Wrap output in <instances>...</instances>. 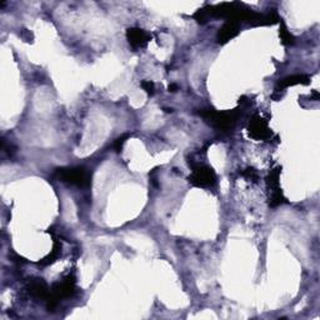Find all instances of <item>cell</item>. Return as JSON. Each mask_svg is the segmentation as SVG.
Here are the masks:
<instances>
[{
	"label": "cell",
	"mask_w": 320,
	"mask_h": 320,
	"mask_svg": "<svg viewBox=\"0 0 320 320\" xmlns=\"http://www.w3.org/2000/svg\"><path fill=\"white\" fill-rule=\"evenodd\" d=\"M129 138V134H124V135H121L120 138H118L115 140V144H114V146H115V150L118 151V153H120L121 149H123V145L125 144L126 139Z\"/></svg>",
	"instance_id": "obj_15"
},
{
	"label": "cell",
	"mask_w": 320,
	"mask_h": 320,
	"mask_svg": "<svg viewBox=\"0 0 320 320\" xmlns=\"http://www.w3.org/2000/svg\"><path fill=\"white\" fill-rule=\"evenodd\" d=\"M126 39H128L131 47L139 49V48H144L148 44L149 40L151 39V35L144 32L140 28H129L126 30Z\"/></svg>",
	"instance_id": "obj_6"
},
{
	"label": "cell",
	"mask_w": 320,
	"mask_h": 320,
	"mask_svg": "<svg viewBox=\"0 0 320 320\" xmlns=\"http://www.w3.org/2000/svg\"><path fill=\"white\" fill-rule=\"evenodd\" d=\"M248 134L255 140H269L273 135L265 119L260 115H254L248 124Z\"/></svg>",
	"instance_id": "obj_4"
},
{
	"label": "cell",
	"mask_w": 320,
	"mask_h": 320,
	"mask_svg": "<svg viewBox=\"0 0 320 320\" xmlns=\"http://www.w3.org/2000/svg\"><path fill=\"white\" fill-rule=\"evenodd\" d=\"M55 177L63 183L77 185V187H88L91 183V177L84 168H60L55 173Z\"/></svg>",
	"instance_id": "obj_2"
},
{
	"label": "cell",
	"mask_w": 320,
	"mask_h": 320,
	"mask_svg": "<svg viewBox=\"0 0 320 320\" xmlns=\"http://www.w3.org/2000/svg\"><path fill=\"white\" fill-rule=\"evenodd\" d=\"M310 83V77L305 74H295V75H290V77H286L284 79L279 80L278 85H276L275 91L276 93H280L284 89L289 88V86H294V85H308Z\"/></svg>",
	"instance_id": "obj_9"
},
{
	"label": "cell",
	"mask_w": 320,
	"mask_h": 320,
	"mask_svg": "<svg viewBox=\"0 0 320 320\" xmlns=\"http://www.w3.org/2000/svg\"><path fill=\"white\" fill-rule=\"evenodd\" d=\"M164 111H165V113H173V109L172 108H170V109L169 108H165Z\"/></svg>",
	"instance_id": "obj_18"
},
{
	"label": "cell",
	"mask_w": 320,
	"mask_h": 320,
	"mask_svg": "<svg viewBox=\"0 0 320 320\" xmlns=\"http://www.w3.org/2000/svg\"><path fill=\"white\" fill-rule=\"evenodd\" d=\"M240 33V24L235 22H225L224 25L219 29L217 34L218 44H227L232 39H234Z\"/></svg>",
	"instance_id": "obj_7"
},
{
	"label": "cell",
	"mask_w": 320,
	"mask_h": 320,
	"mask_svg": "<svg viewBox=\"0 0 320 320\" xmlns=\"http://www.w3.org/2000/svg\"><path fill=\"white\" fill-rule=\"evenodd\" d=\"M200 116L209 121L214 128L219 129L222 131H229L237 123V119L239 116V109H234L230 111H217L214 109H200L198 111Z\"/></svg>",
	"instance_id": "obj_1"
},
{
	"label": "cell",
	"mask_w": 320,
	"mask_h": 320,
	"mask_svg": "<svg viewBox=\"0 0 320 320\" xmlns=\"http://www.w3.org/2000/svg\"><path fill=\"white\" fill-rule=\"evenodd\" d=\"M192 168L193 172L188 178V182L193 187L208 188L213 187L215 184L217 177H215V173L212 168L208 167V165L200 164V163H197V164L192 163Z\"/></svg>",
	"instance_id": "obj_3"
},
{
	"label": "cell",
	"mask_w": 320,
	"mask_h": 320,
	"mask_svg": "<svg viewBox=\"0 0 320 320\" xmlns=\"http://www.w3.org/2000/svg\"><path fill=\"white\" fill-rule=\"evenodd\" d=\"M193 18H194V19L197 20V22L199 23V24H205V23L209 22L210 17H209V14H208L207 7L202 8V9L198 10V12L195 13L194 15H193Z\"/></svg>",
	"instance_id": "obj_13"
},
{
	"label": "cell",
	"mask_w": 320,
	"mask_h": 320,
	"mask_svg": "<svg viewBox=\"0 0 320 320\" xmlns=\"http://www.w3.org/2000/svg\"><path fill=\"white\" fill-rule=\"evenodd\" d=\"M28 291L32 294L33 296L39 299H45L47 300L48 296H49L50 291L49 288H48L47 283H45L43 279L39 278H34L32 280L28 281Z\"/></svg>",
	"instance_id": "obj_8"
},
{
	"label": "cell",
	"mask_w": 320,
	"mask_h": 320,
	"mask_svg": "<svg viewBox=\"0 0 320 320\" xmlns=\"http://www.w3.org/2000/svg\"><path fill=\"white\" fill-rule=\"evenodd\" d=\"M241 175H243L245 179L251 180V182H258L259 179L258 173H256V170L253 169V168H248V169H245L243 173H241Z\"/></svg>",
	"instance_id": "obj_14"
},
{
	"label": "cell",
	"mask_w": 320,
	"mask_h": 320,
	"mask_svg": "<svg viewBox=\"0 0 320 320\" xmlns=\"http://www.w3.org/2000/svg\"><path fill=\"white\" fill-rule=\"evenodd\" d=\"M75 291V278L74 276L69 275L62 281V283H57L53 285L52 294L53 296L60 300L62 298H68V296H72Z\"/></svg>",
	"instance_id": "obj_5"
},
{
	"label": "cell",
	"mask_w": 320,
	"mask_h": 320,
	"mask_svg": "<svg viewBox=\"0 0 320 320\" xmlns=\"http://www.w3.org/2000/svg\"><path fill=\"white\" fill-rule=\"evenodd\" d=\"M279 35H280L281 43L284 45H291L294 43V37L289 33V30L286 29L285 24L283 22H280V30H279Z\"/></svg>",
	"instance_id": "obj_12"
},
{
	"label": "cell",
	"mask_w": 320,
	"mask_h": 320,
	"mask_svg": "<svg viewBox=\"0 0 320 320\" xmlns=\"http://www.w3.org/2000/svg\"><path fill=\"white\" fill-rule=\"evenodd\" d=\"M141 88L146 91L148 94H153L154 93V83L150 80H143L141 81Z\"/></svg>",
	"instance_id": "obj_16"
},
{
	"label": "cell",
	"mask_w": 320,
	"mask_h": 320,
	"mask_svg": "<svg viewBox=\"0 0 320 320\" xmlns=\"http://www.w3.org/2000/svg\"><path fill=\"white\" fill-rule=\"evenodd\" d=\"M168 89H169V91H172V93H175V91L178 90V85L177 84H170Z\"/></svg>",
	"instance_id": "obj_17"
},
{
	"label": "cell",
	"mask_w": 320,
	"mask_h": 320,
	"mask_svg": "<svg viewBox=\"0 0 320 320\" xmlns=\"http://www.w3.org/2000/svg\"><path fill=\"white\" fill-rule=\"evenodd\" d=\"M280 168H275V169L271 170V172L269 173L268 177H266L265 182L269 192L274 193L278 192V190H281L280 185H279V175H280Z\"/></svg>",
	"instance_id": "obj_10"
},
{
	"label": "cell",
	"mask_w": 320,
	"mask_h": 320,
	"mask_svg": "<svg viewBox=\"0 0 320 320\" xmlns=\"http://www.w3.org/2000/svg\"><path fill=\"white\" fill-rule=\"evenodd\" d=\"M60 251H62V245L57 239H54V246H53V250L44 260L42 261V265H49V264H53L55 260L58 259V256L60 255Z\"/></svg>",
	"instance_id": "obj_11"
}]
</instances>
